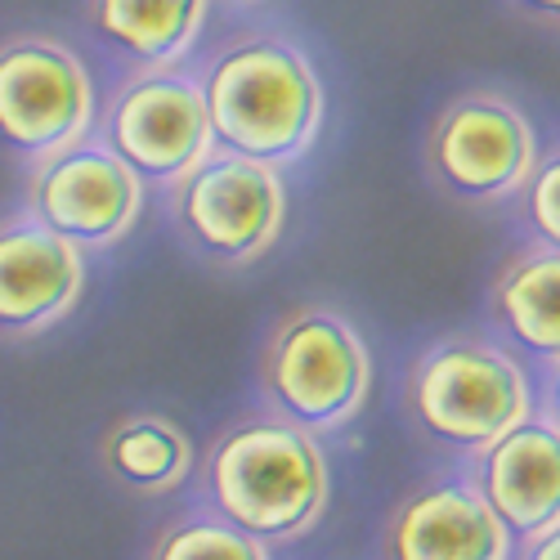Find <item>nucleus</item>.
Wrapping results in <instances>:
<instances>
[{"mask_svg":"<svg viewBox=\"0 0 560 560\" xmlns=\"http://www.w3.org/2000/svg\"><path fill=\"white\" fill-rule=\"evenodd\" d=\"M139 211H144V179L100 144H72L45 158L27 179V215L77 252L121 243Z\"/></svg>","mask_w":560,"mask_h":560,"instance_id":"obj_7","label":"nucleus"},{"mask_svg":"<svg viewBox=\"0 0 560 560\" xmlns=\"http://www.w3.org/2000/svg\"><path fill=\"white\" fill-rule=\"evenodd\" d=\"M431 166L453 194L502 202L529 184L538 166V135L516 104L466 95L448 104L431 130Z\"/></svg>","mask_w":560,"mask_h":560,"instance_id":"obj_8","label":"nucleus"},{"mask_svg":"<svg viewBox=\"0 0 560 560\" xmlns=\"http://www.w3.org/2000/svg\"><path fill=\"white\" fill-rule=\"evenodd\" d=\"M175 215L211 260L252 265L283 233L288 189L278 166L220 153L175 184Z\"/></svg>","mask_w":560,"mask_h":560,"instance_id":"obj_6","label":"nucleus"},{"mask_svg":"<svg viewBox=\"0 0 560 560\" xmlns=\"http://www.w3.org/2000/svg\"><path fill=\"white\" fill-rule=\"evenodd\" d=\"M529 5H534V10H542V14H556L560 0H529Z\"/></svg>","mask_w":560,"mask_h":560,"instance_id":"obj_19","label":"nucleus"},{"mask_svg":"<svg viewBox=\"0 0 560 560\" xmlns=\"http://www.w3.org/2000/svg\"><path fill=\"white\" fill-rule=\"evenodd\" d=\"M108 144L139 179L179 184L211 158L215 144L202 85L175 72L135 77L108 113Z\"/></svg>","mask_w":560,"mask_h":560,"instance_id":"obj_9","label":"nucleus"},{"mask_svg":"<svg viewBox=\"0 0 560 560\" xmlns=\"http://www.w3.org/2000/svg\"><path fill=\"white\" fill-rule=\"evenodd\" d=\"M386 560H511L516 542L471 480L444 476L412 489L382 529Z\"/></svg>","mask_w":560,"mask_h":560,"instance_id":"obj_10","label":"nucleus"},{"mask_svg":"<svg viewBox=\"0 0 560 560\" xmlns=\"http://www.w3.org/2000/svg\"><path fill=\"white\" fill-rule=\"evenodd\" d=\"M408 408L427 440L453 453H485L534 417V382L502 346L453 337L417 359Z\"/></svg>","mask_w":560,"mask_h":560,"instance_id":"obj_3","label":"nucleus"},{"mask_svg":"<svg viewBox=\"0 0 560 560\" xmlns=\"http://www.w3.org/2000/svg\"><path fill=\"white\" fill-rule=\"evenodd\" d=\"M511 560H560V525L525 538L521 542V556H511Z\"/></svg>","mask_w":560,"mask_h":560,"instance_id":"obj_18","label":"nucleus"},{"mask_svg":"<svg viewBox=\"0 0 560 560\" xmlns=\"http://www.w3.org/2000/svg\"><path fill=\"white\" fill-rule=\"evenodd\" d=\"M149 560H273L265 542L247 538L243 529H233L220 521L215 511L198 506L175 516L149 547Z\"/></svg>","mask_w":560,"mask_h":560,"instance_id":"obj_16","label":"nucleus"},{"mask_svg":"<svg viewBox=\"0 0 560 560\" xmlns=\"http://www.w3.org/2000/svg\"><path fill=\"white\" fill-rule=\"evenodd\" d=\"M328 489V457L318 440L273 412L233 422L202 466L207 511L265 547L310 534L323 521Z\"/></svg>","mask_w":560,"mask_h":560,"instance_id":"obj_1","label":"nucleus"},{"mask_svg":"<svg viewBox=\"0 0 560 560\" xmlns=\"http://www.w3.org/2000/svg\"><path fill=\"white\" fill-rule=\"evenodd\" d=\"M493 314L516 346H525L529 354L556 359L560 350V256L556 247H529L498 269Z\"/></svg>","mask_w":560,"mask_h":560,"instance_id":"obj_15","label":"nucleus"},{"mask_svg":"<svg viewBox=\"0 0 560 560\" xmlns=\"http://www.w3.org/2000/svg\"><path fill=\"white\" fill-rule=\"evenodd\" d=\"M100 457L104 471L139 493V498H158V493H175L184 480L194 476V440L175 417L162 412H130L121 422L108 427V435L100 440Z\"/></svg>","mask_w":560,"mask_h":560,"instance_id":"obj_13","label":"nucleus"},{"mask_svg":"<svg viewBox=\"0 0 560 560\" xmlns=\"http://www.w3.org/2000/svg\"><path fill=\"white\" fill-rule=\"evenodd\" d=\"M260 390L273 417L305 435L341 431L372 390L368 346L337 310L301 305L278 323L260 354Z\"/></svg>","mask_w":560,"mask_h":560,"instance_id":"obj_4","label":"nucleus"},{"mask_svg":"<svg viewBox=\"0 0 560 560\" xmlns=\"http://www.w3.org/2000/svg\"><path fill=\"white\" fill-rule=\"evenodd\" d=\"M529 215L542 233V243L556 247V238H560V166L551 158L542 166H534V175H529Z\"/></svg>","mask_w":560,"mask_h":560,"instance_id":"obj_17","label":"nucleus"},{"mask_svg":"<svg viewBox=\"0 0 560 560\" xmlns=\"http://www.w3.org/2000/svg\"><path fill=\"white\" fill-rule=\"evenodd\" d=\"M95 117V85L59 36L19 32L0 40V144L45 162L72 144Z\"/></svg>","mask_w":560,"mask_h":560,"instance_id":"obj_5","label":"nucleus"},{"mask_svg":"<svg viewBox=\"0 0 560 560\" xmlns=\"http://www.w3.org/2000/svg\"><path fill=\"white\" fill-rule=\"evenodd\" d=\"M476 457L480 462L471 485L502 521L511 542L560 525V435L551 412H534L529 422L506 431Z\"/></svg>","mask_w":560,"mask_h":560,"instance_id":"obj_12","label":"nucleus"},{"mask_svg":"<svg viewBox=\"0 0 560 560\" xmlns=\"http://www.w3.org/2000/svg\"><path fill=\"white\" fill-rule=\"evenodd\" d=\"M85 288V256L40 220H0V332L40 337L72 314Z\"/></svg>","mask_w":560,"mask_h":560,"instance_id":"obj_11","label":"nucleus"},{"mask_svg":"<svg viewBox=\"0 0 560 560\" xmlns=\"http://www.w3.org/2000/svg\"><path fill=\"white\" fill-rule=\"evenodd\" d=\"M211 0H90L95 27L130 59L166 72L194 50Z\"/></svg>","mask_w":560,"mask_h":560,"instance_id":"obj_14","label":"nucleus"},{"mask_svg":"<svg viewBox=\"0 0 560 560\" xmlns=\"http://www.w3.org/2000/svg\"><path fill=\"white\" fill-rule=\"evenodd\" d=\"M202 104L211 139L265 166L301 158L323 126L318 72L278 36L233 40L202 81Z\"/></svg>","mask_w":560,"mask_h":560,"instance_id":"obj_2","label":"nucleus"}]
</instances>
